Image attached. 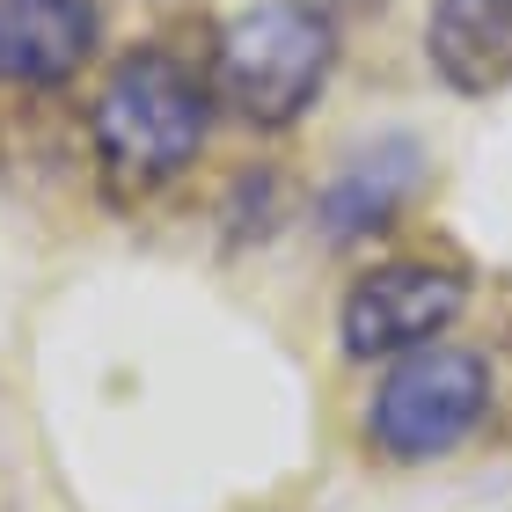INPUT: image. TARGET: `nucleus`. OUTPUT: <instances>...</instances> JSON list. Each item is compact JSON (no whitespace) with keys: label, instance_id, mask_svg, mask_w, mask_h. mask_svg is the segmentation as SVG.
<instances>
[{"label":"nucleus","instance_id":"f257e3e1","mask_svg":"<svg viewBox=\"0 0 512 512\" xmlns=\"http://www.w3.org/2000/svg\"><path fill=\"white\" fill-rule=\"evenodd\" d=\"M205 125H213V88H205L176 52H161V44L125 52L110 66L103 96H96V118H88L103 191L118 205L154 198L161 183H176L198 161Z\"/></svg>","mask_w":512,"mask_h":512},{"label":"nucleus","instance_id":"f03ea898","mask_svg":"<svg viewBox=\"0 0 512 512\" xmlns=\"http://www.w3.org/2000/svg\"><path fill=\"white\" fill-rule=\"evenodd\" d=\"M337 66V30L308 0H256L220 30L213 52V96L235 110L242 125L278 132L322 96Z\"/></svg>","mask_w":512,"mask_h":512},{"label":"nucleus","instance_id":"7ed1b4c3","mask_svg":"<svg viewBox=\"0 0 512 512\" xmlns=\"http://www.w3.org/2000/svg\"><path fill=\"white\" fill-rule=\"evenodd\" d=\"M483 410H491V359L439 337L425 352H403L381 374L366 439L388 461H439L483 425Z\"/></svg>","mask_w":512,"mask_h":512},{"label":"nucleus","instance_id":"20e7f679","mask_svg":"<svg viewBox=\"0 0 512 512\" xmlns=\"http://www.w3.org/2000/svg\"><path fill=\"white\" fill-rule=\"evenodd\" d=\"M469 308V278L447 264H374L366 278H352L337 308V337L352 359H403L425 352L461 322Z\"/></svg>","mask_w":512,"mask_h":512},{"label":"nucleus","instance_id":"39448f33","mask_svg":"<svg viewBox=\"0 0 512 512\" xmlns=\"http://www.w3.org/2000/svg\"><path fill=\"white\" fill-rule=\"evenodd\" d=\"M96 52V0H0V81L59 88Z\"/></svg>","mask_w":512,"mask_h":512},{"label":"nucleus","instance_id":"423d86ee","mask_svg":"<svg viewBox=\"0 0 512 512\" xmlns=\"http://www.w3.org/2000/svg\"><path fill=\"white\" fill-rule=\"evenodd\" d=\"M425 59L454 96H498L512 81V0H432Z\"/></svg>","mask_w":512,"mask_h":512},{"label":"nucleus","instance_id":"0eeeda50","mask_svg":"<svg viewBox=\"0 0 512 512\" xmlns=\"http://www.w3.org/2000/svg\"><path fill=\"white\" fill-rule=\"evenodd\" d=\"M410 191H417V147L410 139H381V147L352 154L330 176V191L315 198V220H322L330 242H359V235H374V227H388Z\"/></svg>","mask_w":512,"mask_h":512},{"label":"nucleus","instance_id":"6e6552de","mask_svg":"<svg viewBox=\"0 0 512 512\" xmlns=\"http://www.w3.org/2000/svg\"><path fill=\"white\" fill-rule=\"evenodd\" d=\"M344 8H374V0H344Z\"/></svg>","mask_w":512,"mask_h":512}]
</instances>
